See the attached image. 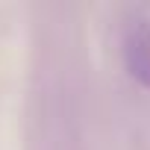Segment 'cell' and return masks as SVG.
Listing matches in <instances>:
<instances>
[{
	"label": "cell",
	"mask_w": 150,
	"mask_h": 150,
	"mask_svg": "<svg viewBox=\"0 0 150 150\" xmlns=\"http://www.w3.org/2000/svg\"><path fill=\"white\" fill-rule=\"evenodd\" d=\"M124 59H127V68L129 74L150 88V27L144 21H138L129 33H127V41H124Z\"/></svg>",
	"instance_id": "cell-1"
}]
</instances>
